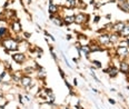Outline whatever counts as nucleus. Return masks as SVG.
<instances>
[{
	"label": "nucleus",
	"instance_id": "nucleus-18",
	"mask_svg": "<svg viewBox=\"0 0 129 109\" xmlns=\"http://www.w3.org/2000/svg\"><path fill=\"white\" fill-rule=\"evenodd\" d=\"M77 1H78V0H67V4H68V7L74 8V7L77 5Z\"/></svg>",
	"mask_w": 129,
	"mask_h": 109
},
{
	"label": "nucleus",
	"instance_id": "nucleus-7",
	"mask_svg": "<svg viewBox=\"0 0 129 109\" xmlns=\"http://www.w3.org/2000/svg\"><path fill=\"white\" fill-rule=\"evenodd\" d=\"M125 22H122V21H119V22H117V23H115L114 25V27H112V29H114L115 31H116V32H118L119 33L120 31L122 30L123 29V27H125Z\"/></svg>",
	"mask_w": 129,
	"mask_h": 109
},
{
	"label": "nucleus",
	"instance_id": "nucleus-23",
	"mask_svg": "<svg viewBox=\"0 0 129 109\" xmlns=\"http://www.w3.org/2000/svg\"><path fill=\"white\" fill-rule=\"evenodd\" d=\"M99 20H100V17H99V16H97L93 21H95V22H99Z\"/></svg>",
	"mask_w": 129,
	"mask_h": 109
},
{
	"label": "nucleus",
	"instance_id": "nucleus-26",
	"mask_svg": "<svg viewBox=\"0 0 129 109\" xmlns=\"http://www.w3.org/2000/svg\"><path fill=\"white\" fill-rule=\"evenodd\" d=\"M67 39H68V40H70V39H71V36H70V34H68V36H67Z\"/></svg>",
	"mask_w": 129,
	"mask_h": 109
},
{
	"label": "nucleus",
	"instance_id": "nucleus-19",
	"mask_svg": "<svg viewBox=\"0 0 129 109\" xmlns=\"http://www.w3.org/2000/svg\"><path fill=\"white\" fill-rule=\"evenodd\" d=\"M90 75H91V76H92V77H93V79H95V80H96L97 82H100V80H99V79H98V77H97V76H96L95 71H93V70H91V69H90Z\"/></svg>",
	"mask_w": 129,
	"mask_h": 109
},
{
	"label": "nucleus",
	"instance_id": "nucleus-1",
	"mask_svg": "<svg viewBox=\"0 0 129 109\" xmlns=\"http://www.w3.org/2000/svg\"><path fill=\"white\" fill-rule=\"evenodd\" d=\"M1 44L7 49V51H16L18 49V46H19V42L15 38H5L1 41Z\"/></svg>",
	"mask_w": 129,
	"mask_h": 109
},
{
	"label": "nucleus",
	"instance_id": "nucleus-8",
	"mask_svg": "<svg viewBox=\"0 0 129 109\" xmlns=\"http://www.w3.org/2000/svg\"><path fill=\"white\" fill-rule=\"evenodd\" d=\"M120 72H122V74H128V71H129V65L126 61H121L120 62Z\"/></svg>",
	"mask_w": 129,
	"mask_h": 109
},
{
	"label": "nucleus",
	"instance_id": "nucleus-5",
	"mask_svg": "<svg viewBox=\"0 0 129 109\" xmlns=\"http://www.w3.org/2000/svg\"><path fill=\"white\" fill-rule=\"evenodd\" d=\"M117 55L121 56L123 58H127L129 56V50L127 47H118L117 48Z\"/></svg>",
	"mask_w": 129,
	"mask_h": 109
},
{
	"label": "nucleus",
	"instance_id": "nucleus-12",
	"mask_svg": "<svg viewBox=\"0 0 129 109\" xmlns=\"http://www.w3.org/2000/svg\"><path fill=\"white\" fill-rule=\"evenodd\" d=\"M50 19L52 20V22L55 23V25L59 26V27H61V26L63 25V20H62V19H60V18H56V17H53L52 15L50 16Z\"/></svg>",
	"mask_w": 129,
	"mask_h": 109
},
{
	"label": "nucleus",
	"instance_id": "nucleus-17",
	"mask_svg": "<svg viewBox=\"0 0 129 109\" xmlns=\"http://www.w3.org/2000/svg\"><path fill=\"white\" fill-rule=\"evenodd\" d=\"M7 34V28L6 27H0V38H4Z\"/></svg>",
	"mask_w": 129,
	"mask_h": 109
},
{
	"label": "nucleus",
	"instance_id": "nucleus-31",
	"mask_svg": "<svg viewBox=\"0 0 129 109\" xmlns=\"http://www.w3.org/2000/svg\"><path fill=\"white\" fill-rule=\"evenodd\" d=\"M50 1H52V0H50Z\"/></svg>",
	"mask_w": 129,
	"mask_h": 109
},
{
	"label": "nucleus",
	"instance_id": "nucleus-13",
	"mask_svg": "<svg viewBox=\"0 0 129 109\" xmlns=\"http://www.w3.org/2000/svg\"><path fill=\"white\" fill-rule=\"evenodd\" d=\"M90 47V52H96V51H103V48L99 45H89Z\"/></svg>",
	"mask_w": 129,
	"mask_h": 109
},
{
	"label": "nucleus",
	"instance_id": "nucleus-16",
	"mask_svg": "<svg viewBox=\"0 0 129 109\" xmlns=\"http://www.w3.org/2000/svg\"><path fill=\"white\" fill-rule=\"evenodd\" d=\"M118 39H119V33L116 32V33H114V34H111L110 36V42H117L118 41Z\"/></svg>",
	"mask_w": 129,
	"mask_h": 109
},
{
	"label": "nucleus",
	"instance_id": "nucleus-9",
	"mask_svg": "<svg viewBox=\"0 0 129 109\" xmlns=\"http://www.w3.org/2000/svg\"><path fill=\"white\" fill-rule=\"evenodd\" d=\"M63 23L64 25H71V23H74L75 22V16L74 15H71V16H66V17L63 18Z\"/></svg>",
	"mask_w": 129,
	"mask_h": 109
},
{
	"label": "nucleus",
	"instance_id": "nucleus-29",
	"mask_svg": "<svg viewBox=\"0 0 129 109\" xmlns=\"http://www.w3.org/2000/svg\"><path fill=\"white\" fill-rule=\"evenodd\" d=\"M28 2H29V4H30V2H31V0H28Z\"/></svg>",
	"mask_w": 129,
	"mask_h": 109
},
{
	"label": "nucleus",
	"instance_id": "nucleus-4",
	"mask_svg": "<svg viewBox=\"0 0 129 109\" xmlns=\"http://www.w3.org/2000/svg\"><path fill=\"white\" fill-rule=\"evenodd\" d=\"M88 16L85 15V14H78L77 16H75V22L78 23V25H81L84 23L86 20H87Z\"/></svg>",
	"mask_w": 129,
	"mask_h": 109
},
{
	"label": "nucleus",
	"instance_id": "nucleus-24",
	"mask_svg": "<svg viewBox=\"0 0 129 109\" xmlns=\"http://www.w3.org/2000/svg\"><path fill=\"white\" fill-rule=\"evenodd\" d=\"M108 101H109L110 103H112V105H115V103H116V101H115V100H112L111 98H109V99H108Z\"/></svg>",
	"mask_w": 129,
	"mask_h": 109
},
{
	"label": "nucleus",
	"instance_id": "nucleus-28",
	"mask_svg": "<svg viewBox=\"0 0 129 109\" xmlns=\"http://www.w3.org/2000/svg\"><path fill=\"white\" fill-rule=\"evenodd\" d=\"M126 42H127V46L129 47V38H128V39H126Z\"/></svg>",
	"mask_w": 129,
	"mask_h": 109
},
{
	"label": "nucleus",
	"instance_id": "nucleus-14",
	"mask_svg": "<svg viewBox=\"0 0 129 109\" xmlns=\"http://www.w3.org/2000/svg\"><path fill=\"white\" fill-rule=\"evenodd\" d=\"M49 12L50 14H57L58 12V6H56V5H53V4H50V6H49Z\"/></svg>",
	"mask_w": 129,
	"mask_h": 109
},
{
	"label": "nucleus",
	"instance_id": "nucleus-25",
	"mask_svg": "<svg viewBox=\"0 0 129 109\" xmlns=\"http://www.w3.org/2000/svg\"><path fill=\"white\" fill-rule=\"evenodd\" d=\"M25 38H30V36H31V34L30 33H28V32H25Z\"/></svg>",
	"mask_w": 129,
	"mask_h": 109
},
{
	"label": "nucleus",
	"instance_id": "nucleus-10",
	"mask_svg": "<svg viewBox=\"0 0 129 109\" xmlns=\"http://www.w3.org/2000/svg\"><path fill=\"white\" fill-rule=\"evenodd\" d=\"M80 51H84V54L86 57H89V54H90V47L88 45H81L80 46Z\"/></svg>",
	"mask_w": 129,
	"mask_h": 109
},
{
	"label": "nucleus",
	"instance_id": "nucleus-11",
	"mask_svg": "<svg viewBox=\"0 0 129 109\" xmlns=\"http://www.w3.org/2000/svg\"><path fill=\"white\" fill-rule=\"evenodd\" d=\"M12 30L15 31V32H19V31L21 30V25L18 20H15L12 22Z\"/></svg>",
	"mask_w": 129,
	"mask_h": 109
},
{
	"label": "nucleus",
	"instance_id": "nucleus-27",
	"mask_svg": "<svg viewBox=\"0 0 129 109\" xmlns=\"http://www.w3.org/2000/svg\"><path fill=\"white\" fill-rule=\"evenodd\" d=\"M106 18H107V19H110V18H111V16H110V15H107Z\"/></svg>",
	"mask_w": 129,
	"mask_h": 109
},
{
	"label": "nucleus",
	"instance_id": "nucleus-15",
	"mask_svg": "<svg viewBox=\"0 0 129 109\" xmlns=\"http://www.w3.org/2000/svg\"><path fill=\"white\" fill-rule=\"evenodd\" d=\"M119 34H121L122 37H127V36H129V26H125L122 30L119 32Z\"/></svg>",
	"mask_w": 129,
	"mask_h": 109
},
{
	"label": "nucleus",
	"instance_id": "nucleus-20",
	"mask_svg": "<svg viewBox=\"0 0 129 109\" xmlns=\"http://www.w3.org/2000/svg\"><path fill=\"white\" fill-rule=\"evenodd\" d=\"M91 63H93V65H95L97 68H101V62L98 61V60H92V61H91Z\"/></svg>",
	"mask_w": 129,
	"mask_h": 109
},
{
	"label": "nucleus",
	"instance_id": "nucleus-6",
	"mask_svg": "<svg viewBox=\"0 0 129 109\" xmlns=\"http://www.w3.org/2000/svg\"><path fill=\"white\" fill-rule=\"evenodd\" d=\"M12 59L17 63H22V62H25V60H26V56L23 54H21V52L20 54H13Z\"/></svg>",
	"mask_w": 129,
	"mask_h": 109
},
{
	"label": "nucleus",
	"instance_id": "nucleus-30",
	"mask_svg": "<svg viewBox=\"0 0 129 109\" xmlns=\"http://www.w3.org/2000/svg\"><path fill=\"white\" fill-rule=\"evenodd\" d=\"M0 82H2V79L1 78H0Z\"/></svg>",
	"mask_w": 129,
	"mask_h": 109
},
{
	"label": "nucleus",
	"instance_id": "nucleus-21",
	"mask_svg": "<svg viewBox=\"0 0 129 109\" xmlns=\"http://www.w3.org/2000/svg\"><path fill=\"white\" fill-rule=\"evenodd\" d=\"M25 71H26V74H31V72H34V68H26L25 69Z\"/></svg>",
	"mask_w": 129,
	"mask_h": 109
},
{
	"label": "nucleus",
	"instance_id": "nucleus-2",
	"mask_svg": "<svg viewBox=\"0 0 129 109\" xmlns=\"http://www.w3.org/2000/svg\"><path fill=\"white\" fill-rule=\"evenodd\" d=\"M21 85H22L25 88H27V89H30L32 86H34V82H32V80H31V78L30 77H28V76H25V77H22L21 78Z\"/></svg>",
	"mask_w": 129,
	"mask_h": 109
},
{
	"label": "nucleus",
	"instance_id": "nucleus-3",
	"mask_svg": "<svg viewBox=\"0 0 129 109\" xmlns=\"http://www.w3.org/2000/svg\"><path fill=\"white\" fill-rule=\"evenodd\" d=\"M98 40L101 45H104V46H106V47H109V45H111V42H110V34H103V36H99Z\"/></svg>",
	"mask_w": 129,
	"mask_h": 109
},
{
	"label": "nucleus",
	"instance_id": "nucleus-22",
	"mask_svg": "<svg viewBox=\"0 0 129 109\" xmlns=\"http://www.w3.org/2000/svg\"><path fill=\"white\" fill-rule=\"evenodd\" d=\"M59 71H60V75H61V77L64 79V74H63V71H62V69H61L60 67H59Z\"/></svg>",
	"mask_w": 129,
	"mask_h": 109
}]
</instances>
